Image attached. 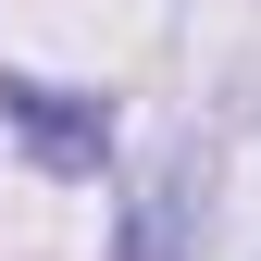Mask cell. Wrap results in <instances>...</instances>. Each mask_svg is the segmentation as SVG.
Masks as SVG:
<instances>
[{"instance_id": "6da1fadb", "label": "cell", "mask_w": 261, "mask_h": 261, "mask_svg": "<svg viewBox=\"0 0 261 261\" xmlns=\"http://www.w3.org/2000/svg\"><path fill=\"white\" fill-rule=\"evenodd\" d=\"M0 112L38 137L62 174H87V162L112 149V112H100V100H75V87H38V75H13V87H0Z\"/></svg>"}]
</instances>
